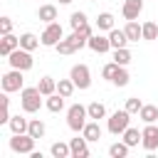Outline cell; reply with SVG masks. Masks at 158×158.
I'll list each match as a JSON object with an SVG mask.
<instances>
[{
    "label": "cell",
    "mask_w": 158,
    "mask_h": 158,
    "mask_svg": "<svg viewBox=\"0 0 158 158\" xmlns=\"http://www.w3.org/2000/svg\"><path fill=\"white\" fill-rule=\"evenodd\" d=\"M37 17H40L44 25H49V22H54V20H57V7H54V5H40Z\"/></svg>",
    "instance_id": "22"
},
{
    "label": "cell",
    "mask_w": 158,
    "mask_h": 158,
    "mask_svg": "<svg viewBox=\"0 0 158 158\" xmlns=\"http://www.w3.org/2000/svg\"><path fill=\"white\" fill-rule=\"evenodd\" d=\"M7 126H10V131H12V133H27V128H30V118H25V116L15 114V116H10Z\"/></svg>",
    "instance_id": "17"
},
{
    "label": "cell",
    "mask_w": 158,
    "mask_h": 158,
    "mask_svg": "<svg viewBox=\"0 0 158 158\" xmlns=\"http://www.w3.org/2000/svg\"><path fill=\"white\" fill-rule=\"evenodd\" d=\"M89 141L81 136H77V138H72L69 141V148H72V158H89V146H86Z\"/></svg>",
    "instance_id": "13"
},
{
    "label": "cell",
    "mask_w": 158,
    "mask_h": 158,
    "mask_svg": "<svg viewBox=\"0 0 158 158\" xmlns=\"http://www.w3.org/2000/svg\"><path fill=\"white\" fill-rule=\"evenodd\" d=\"M89 20H86V12H81V10H77V12H72L69 15V25H72V30H79V27H84Z\"/></svg>",
    "instance_id": "33"
},
{
    "label": "cell",
    "mask_w": 158,
    "mask_h": 158,
    "mask_svg": "<svg viewBox=\"0 0 158 158\" xmlns=\"http://www.w3.org/2000/svg\"><path fill=\"white\" fill-rule=\"evenodd\" d=\"M86 118H89L86 106H81V104H72V106L67 109V126H69L74 133H81V128L86 126Z\"/></svg>",
    "instance_id": "3"
},
{
    "label": "cell",
    "mask_w": 158,
    "mask_h": 158,
    "mask_svg": "<svg viewBox=\"0 0 158 158\" xmlns=\"http://www.w3.org/2000/svg\"><path fill=\"white\" fill-rule=\"evenodd\" d=\"M118 67H121V64H116V62H109V64H104V69H101V77H104V79H109V81H111V79H114V74H116V69H118Z\"/></svg>",
    "instance_id": "36"
},
{
    "label": "cell",
    "mask_w": 158,
    "mask_h": 158,
    "mask_svg": "<svg viewBox=\"0 0 158 158\" xmlns=\"http://www.w3.org/2000/svg\"><path fill=\"white\" fill-rule=\"evenodd\" d=\"M101 133H104V131H101L99 121H94V118H89V121H86V126L81 128V136H84L86 141H99V138H101Z\"/></svg>",
    "instance_id": "16"
},
{
    "label": "cell",
    "mask_w": 158,
    "mask_h": 158,
    "mask_svg": "<svg viewBox=\"0 0 158 158\" xmlns=\"http://www.w3.org/2000/svg\"><path fill=\"white\" fill-rule=\"evenodd\" d=\"M123 109H126L128 114H138V111L143 109V101H141L138 96H128V99H126V106H123Z\"/></svg>",
    "instance_id": "35"
},
{
    "label": "cell",
    "mask_w": 158,
    "mask_h": 158,
    "mask_svg": "<svg viewBox=\"0 0 158 158\" xmlns=\"http://www.w3.org/2000/svg\"><path fill=\"white\" fill-rule=\"evenodd\" d=\"M128 79H131V77H128V69H126V67H118L116 74H114V79H111V84H114V86H126Z\"/></svg>",
    "instance_id": "34"
},
{
    "label": "cell",
    "mask_w": 158,
    "mask_h": 158,
    "mask_svg": "<svg viewBox=\"0 0 158 158\" xmlns=\"http://www.w3.org/2000/svg\"><path fill=\"white\" fill-rule=\"evenodd\" d=\"M0 84H2V91H22L25 89V79H22V69H10V72H5L2 74V79H0Z\"/></svg>",
    "instance_id": "7"
},
{
    "label": "cell",
    "mask_w": 158,
    "mask_h": 158,
    "mask_svg": "<svg viewBox=\"0 0 158 158\" xmlns=\"http://www.w3.org/2000/svg\"><path fill=\"white\" fill-rule=\"evenodd\" d=\"M40 44H42V40H40L35 32H25V35H20V47H22V49H30V52H35Z\"/></svg>",
    "instance_id": "19"
},
{
    "label": "cell",
    "mask_w": 158,
    "mask_h": 158,
    "mask_svg": "<svg viewBox=\"0 0 158 158\" xmlns=\"http://www.w3.org/2000/svg\"><path fill=\"white\" fill-rule=\"evenodd\" d=\"M131 59H133V54H131V49H128V47H118V49H114V62H116V64L128 67V64H131Z\"/></svg>",
    "instance_id": "25"
},
{
    "label": "cell",
    "mask_w": 158,
    "mask_h": 158,
    "mask_svg": "<svg viewBox=\"0 0 158 158\" xmlns=\"http://www.w3.org/2000/svg\"><path fill=\"white\" fill-rule=\"evenodd\" d=\"M35 141H37V138H32L30 133H12V138H10V151H12V153H20V156H30V153L35 151Z\"/></svg>",
    "instance_id": "6"
},
{
    "label": "cell",
    "mask_w": 158,
    "mask_h": 158,
    "mask_svg": "<svg viewBox=\"0 0 158 158\" xmlns=\"http://www.w3.org/2000/svg\"><path fill=\"white\" fill-rule=\"evenodd\" d=\"M27 133H30L32 138H42V136L47 133L44 121H42V118H30V128H27Z\"/></svg>",
    "instance_id": "26"
},
{
    "label": "cell",
    "mask_w": 158,
    "mask_h": 158,
    "mask_svg": "<svg viewBox=\"0 0 158 158\" xmlns=\"http://www.w3.org/2000/svg\"><path fill=\"white\" fill-rule=\"evenodd\" d=\"M91 2H96V0H91Z\"/></svg>",
    "instance_id": "39"
},
{
    "label": "cell",
    "mask_w": 158,
    "mask_h": 158,
    "mask_svg": "<svg viewBox=\"0 0 158 158\" xmlns=\"http://www.w3.org/2000/svg\"><path fill=\"white\" fill-rule=\"evenodd\" d=\"M74 89H77V84L72 81V77H69V79H59V81H57V91H59L64 99H69V96L74 94Z\"/></svg>",
    "instance_id": "30"
},
{
    "label": "cell",
    "mask_w": 158,
    "mask_h": 158,
    "mask_svg": "<svg viewBox=\"0 0 158 158\" xmlns=\"http://www.w3.org/2000/svg\"><path fill=\"white\" fill-rule=\"evenodd\" d=\"M86 47H89L91 52H96V54H104V52H109V49H111V40H109V35L96 32V35H91V37H89Z\"/></svg>",
    "instance_id": "11"
},
{
    "label": "cell",
    "mask_w": 158,
    "mask_h": 158,
    "mask_svg": "<svg viewBox=\"0 0 158 158\" xmlns=\"http://www.w3.org/2000/svg\"><path fill=\"white\" fill-rule=\"evenodd\" d=\"M96 30H99V32L114 30V15H111V12H99V17H96Z\"/></svg>",
    "instance_id": "28"
},
{
    "label": "cell",
    "mask_w": 158,
    "mask_h": 158,
    "mask_svg": "<svg viewBox=\"0 0 158 158\" xmlns=\"http://www.w3.org/2000/svg\"><path fill=\"white\" fill-rule=\"evenodd\" d=\"M69 77H72V81L77 84V89H81V91L91 86V72H89L86 64H74V67L69 69Z\"/></svg>",
    "instance_id": "9"
},
{
    "label": "cell",
    "mask_w": 158,
    "mask_h": 158,
    "mask_svg": "<svg viewBox=\"0 0 158 158\" xmlns=\"http://www.w3.org/2000/svg\"><path fill=\"white\" fill-rule=\"evenodd\" d=\"M0 32L2 35H10L12 32V20L10 17H0Z\"/></svg>",
    "instance_id": "37"
},
{
    "label": "cell",
    "mask_w": 158,
    "mask_h": 158,
    "mask_svg": "<svg viewBox=\"0 0 158 158\" xmlns=\"http://www.w3.org/2000/svg\"><path fill=\"white\" fill-rule=\"evenodd\" d=\"M86 42H89V37L81 32V30H74L69 37H64L62 42H57V52L59 54H74V52H79L81 47H86Z\"/></svg>",
    "instance_id": "1"
},
{
    "label": "cell",
    "mask_w": 158,
    "mask_h": 158,
    "mask_svg": "<svg viewBox=\"0 0 158 158\" xmlns=\"http://www.w3.org/2000/svg\"><path fill=\"white\" fill-rule=\"evenodd\" d=\"M138 118H141L143 123H156V121H158V106L143 104V109L138 111Z\"/></svg>",
    "instance_id": "20"
},
{
    "label": "cell",
    "mask_w": 158,
    "mask_h": 158,
    "mask_svg": "<svg viewBox=\"0 0 158 158\" xmlns=\"http://www.w3.org/2000/svg\"><path fill=\"white\" fill-rule=\"evenodd\" d=\"M69 2H74V0H59V5H69Z\"/></svg>",
    "instance_id": "38"
},
{
    "label": "cell",
    "mask_w": 158,
    "mask_h": 158,
    "mask_svg": "<svg viewBox=\"0 0 158 158\" xmlns=\"http://www.w3.org/2000/svg\"><path fill=\"white\" fill-rule=\"evenodd\" d=\"M143 40H146V42H153V40H158V25H156L153 20L143 22Z\"/></svg>",
    "instance_id": "32"
},
{
    "label": "cell",
    "mask_w": 158,
    "mask_h": 158,
    "mask_svg": "<svg viewBox=\"0 0 158 158\" xmlns=\"http://www.w3.org/2000/svg\"><path fill=\"white\" fill-rule=\"evenodd\" d=\"M123 32H126L128 42H138V40H143V25H138L136 20H126Z\"/></svg>",
    "instance_id": "14"
},
{
    "label": "cell",
    "mask_w": 158,
    "mask_h": 158,
    "mask_svg": "<svg viewBox=\"0 0 158 158\" xmlns=\"http://www.w3.org/2000/svg\"><path fill=\"white\" fill-rule=\"evenodd\" d=\"M128 151H131V146H128L126 141H116V143L109 146V156H111V158H126Z\"/></svg>",
    "instance_id": "24"
},
{
    "label": "cell",
    "mask_w": 158,
    "mask_h": 158,
    "mask_svg": "<svg viewBox=\"0 0 158 158\" xmlns=\"http://www.w3.org/2000/svg\"><path fill=\"white\" fill-rule=\"evenodd\" d=\"M141 133H143L141 146H143L148 153H151V151H156V148H158V126H156V123H146Z\"/></svg>",
    "instance_id": "10"
},
{
    "label": "cell",
    "mask_w": 158,
    "mask_h": 158,
    "mask_svg": "<svg viewBox=\"0 0 158 158\" xmlns=\"http://www.w3.org/2000/svg\"><path fill=\"white\" fill-rule=\"evenodd\" d=\"M7 64H10V69H22V72H27V69H32L35 59H32V52H30V49L17 47L15 52L7 54Z\"/></svg>",
    "instance_id": "5"
},
{
    "label": "cell",
    "mask_w": 158,
    "mask_h": 158,
    "mask_svg": "<svg viewBox=\"0 0 158 158\" xmlns=\"http://www.w3.org/2000/svg\"><path fill=\"white\" fill-rule=\"evenodd\" d=\"M40 40H42V44L44 47H57V42H62L64 40V30H62V25L54 20V22H49L47 27H44V32L40 35Z\"/></svg>",
    "instance_id": "8"
},
{
    "label": "cell",
    "mask_w": 158,
    "mask_h": 158,
    "mask_svg": "<svg viewBox=\"0 0 158 158\" xmlns=\"http://www.w3.org/2000/svg\"><path fill=\"white\" fill-rule=\"evenodd\" d=\"M109 40H111V49H118V47H126L128 44V37L123 30H109Z\"/></svg>",
    "instance_id": "21"
},
{
    "label": "cell",
    "mask_w": 158,
    "mask_h": 158,
    "mask_svg": "<svg viewBox=\"0 0 158 158\" xmlns=\"http://www.w3.org/2000/svg\"><path fill=\"white\" fill-rule=\"evenodd\" d=\"M128 126H131V114H128L126 109L114 111V114L109 116V121H106V131H109V133H114V136H121Z\"/></svg>",
    "instance_id": "4"
},
{
    "label": "cell",
    "mask_w": 158,
    "mask_h": 158,
    "mask_svg": "<svg viewBox=\"0 0 158 158\" xmlns=\"http://www.w3.org/2000/svg\"><path fill=\"white\" fill-rule=\"evenodd\" d=\"M20 47V37H15L12 32L10 35H2V40H0V54L2 57H7L10 52H15Z\"/></svg>",
    "instance_id": "15"
},
{
    "label": "cell",
    "mask_w": 158,
    "mask_h": 158,
    "mask_svg": "<svg viewBox=\"0 0 158 158\" xmlns=\"http://www.w3.org/2000/svg\"><path fill=\"white\" fill-rule=\"evenodd\" d=\"M86 111H89V118H94V121H99V118L106 116V106H104L101 101H91V104L86 106Z\"/></svg>",
    "instance_id": "31"
},
{
    "label": "cell",
    "mask_w": 158,
    "mask_h": 158,
    "mask_svg": "<svg viewBox=\"0 0 158 158\" xmlns=\"http://www.w3.org/2000/svg\"><path fill=\"white\" fill-rule=\"evenodd\" d=\"M20 106L25 114H37L42 109V91L37 86H25L20 91Z\"/></svg>",
    "instance_id": "2"
},
{
    "label": "cell",
    "mask_w": 158,
    "mask_h": 158,
    "mask_svg": "<svg viewBox=\"0 0 158 158\" xmlns=\"http://www.w3.org/2000/svg\"><path fill=\"white\" fill-rule=\"evenodd\" d=\"M44 106L52 111V114H59L62 109H64V96L59 94V91H54V94H49V96H44Z\"/></svg>",
    "instance_id": "18"
},
{
    "label": "cell",
    "mask_w": 158,
    "mask_h": 158,
    "mask_svg": "<svg viewBox=\"0 0 158 158\" xmlns=\"http://www.w3.org/2000/svg\"><path fill=\"white\" fill-rule=\"evenodd\" d=\"M37 89L42 91V96H49V94L57 91V81H54L52 77H42V79L37 81Z\"/></svg>",
    "instance_id": "29"
},
{
    "label": "cell",
    "mask_w": 158,
    "mask_h": 158,
    "mask_svg": "<svg viewBox=\"0 0 158 158\" xmlns=\"http://www.w3.org/2000/svg\"><path fill=\"white\" fill-rule=\"evenodd\" d=\"M121 136H123L121 141H126V143H128L131 148H133V146H138V143H141V138H143V133H141L138 128H133V126H128V128H126V131H123Z\"/></svg>",
    "instance_id": "27"
},
{
    "label": "cell",
    "mask_w": 158,
    "mask_h": 158,
    "mask_svg": "<svg viewBox=\"0 0 158 158\" xmlns=\"http://www.w3.org/2000/svg\"><path fill=\"white\" fill-rule=\"evenodd\" d=\"M141 12H143V0H123V7H121L123 20H138Z\"/></svg>",
    "instance_id": "12"
},
{
    "label": "cell",
    "mask_w": 158,
    "mask_h": 158,
    "mask_svg": "<svg viewBox=\"0 0 158 158\" xmlns=\"http://www.w3.org/2000/svg\"><path fill=\"white\" fill-rule=\"evenodd\" d=\"M49 153H52L54 158H69V156H72V148H69V143H64V141H54V143L49 146Z\"/></svg>",
    "instance_id": "23"
}]
</instances>
